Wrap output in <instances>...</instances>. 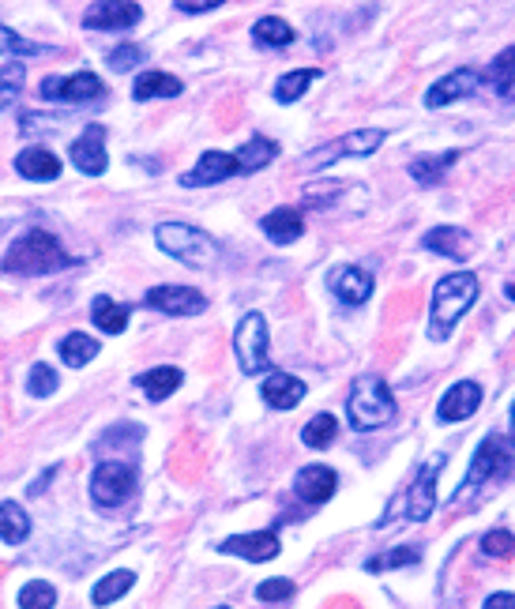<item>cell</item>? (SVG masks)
Instances as JSON below:
<instances>
[{"label":"cell","mask_w":515,"mask_h":609,"mask_svg":"<svg viewBox=\"0 0 515 609\" xmlns=\"http://www.w3.org/2000/svg\"><path fill=\"white\" fill-rule=\"evenodd\" d=\"M132 583H136V576H132L128 568L102 576L98 583H94V591H91L94 606H110V602H117V598H125V594L132 591Z\"/></svg>","instance_id":"34"},{"label":"cell","mask_w":515,"mask_h":609,"mask_svg":"<svg viewBox=\"0 0 515 609\" xmlns=\"http://www.w3.org/2000/svg\"><path fill=\"white\" fill-rule=\"evenodd\" d=\"M215 609H226V606H215Z\"/></svg>","instance_id":"48"},{"label":"cell","mask_w":515,"mask_h":609,"mask_svg":"<svg viewBox=\"0 0 515 609\" xmlns=\"http://www.w3.org/2000/svg\"><path fill=\"white\" fill-rule=\"evenodd\" d=\"M482 286L470 271H452L433 286V309H429V339L444 343L452 339V331L459 328V320L470 313V305L478 301Z\"/></svg>","instance_id":"1"},{"label":"cell","mask_w":515,"mask_h":609,"mask_svg":"<svg viewBox=\"0 0 515 609\" xmlns=\"http://www.w3.org/2000/svg\"><path fill=\"white\" fill-rule=\"evenodd\" d=\"M53 606H57V591L49 587L46 579H31L19 591V609H53Z\"/></svg>","instance_id":"37"},{"label":"cell","mask_w":515,"mask_h":609,"mask_svg":"<svg viewBox=\"0 0 515 609\" xmlns=\"http://www.w3.org/2000/svg\"><path fill=\"white\" fill-rule=\"evenodd\" d=\"M143 19V8L136 0H117V4H91L87 16H83V27L91 31H132Z\"/></svg>","instance_id":"15"},{"label":"cell","mask_w":515,"mask_h":609,"mask_svg":"<svg viewBox=\"0 0 515 609\" xmlns=\"http://www.w3.org/2000/svg\"><path fill=\"white\" fill-rule=\"evenodd\" d=\"M57 388H61L57 369H49V365H34L31 376H27V395H31V399H49Z\"/></svg>","instance_id":"39"},{"label":"cell","mask_w":515,"mask_h":609,"mask_svg":"<svg viewBox=\"0 0 515 609\" xmlns=\"http://www.w3.org/2000/svg\"><path fill=\"white\" fill-rule=\"evenodd\" d=\"M271 158H279V143L267 140V136H252L245 147L234 151V162H237V173H256L271 166Z\"/></svg>","instance_id":"27"},{"label":"cell","mask_w":515,"mask_h":609,"mask_svg":"<svg viewBox=\"0 0 515 609\" xmlns=\"http://www.w3.org/2000/svg\"><path fill=\"white\" fill-rule=\"evenodd\" d=\"M478 406H482V384L459 380V384L444 391V399L437 406V418L440 422H467L470 414H478Z\"/></svg>","instance_id":"17"},{"label":"cell","mask_w":515,"mask_h":609,"mask_svg":"<svg viewBox=\"0 0 515 609\" xmlns=\"http://www.w3.org/2000/svg\"><path fill=\"white\" fill-rule=\"evenodd\" d=\"M155 241L166 256H173L177 264L185 267H196V271H207V267H215L222 260L219 241L196 230V226H188V222H162L155 230Z\"/></svg>","instance_id":"4"},{"label":"cell","mask_w":515,"mask_h":609,"mask_svg":"<svg viewBox=\"0 0 515 609\" xmlns=\"http://www.w3.org/2000/svg\"><path fill=\"white\" fill-rule=\"evenodd\" d=\"M422 249L448 256V260H467L470 256V234L463 226H437L422 237Z\"/></svg>","instance_id":"21"},{"label":"cell","mask_w":515,"mask_h":609,"mask_svg":"<svg viewBox=\"0 0 515 609\" xmlns=\"http://www.w3.org/2000/svg\"><path fill=\"white\" fill-rule=\"evenodd\" d=\"M222 553H230V557H241V561H275L279 557V531H252V534H234V538H226L222 542Z\"/></svg>","instance_id":"16"},{"label":"cell","mask_w":515,"mask_h":609,"mask_svg":"<svg viewBox=\"0 0 515 609\" xmlns=\"http://www.w3.org/2000/svg\"><path fill=\"white\" fill-rule=\"evenodd\" d=\"M185 91V83L177 76H166V72H143L136 79V87L132 94L140 98V102H155V98H177V94Z\"/></svg>","instance_id":"30"},{"label":"cell","mask_w":515,"mask_h":609,"mask_svg":"<svg viewBox=\"0 0 515 609\" xmlns=\"http://www.w3.org/2000/svg\"><path fill=\"white\" fill-rule=\"evenodd\" d=\"M485 83L493 87V94H497L500 102H508V106H515V46H508L500 57H493V64L482 72Z\"/></svg>","instance_id":"23"},{"label":"cell","mask_w":515,"mask_h":609,"mask_svg":"<svg viewBox=\"0 0 515 609\" xmlns=\"http://www.w3.org/2000/svg\"><path fill=\"white\" fill-rule=\"evenodd\" d=\"M482 553L489 557V561H512L515 557V538H512V531H485L482 534Z\"/></svg>","instance_id":"38"},{"label":"cell","mask_w":515,"mask_h":609,"mask_svg":"<svg viewBox=\"0 0 515 609\" xmlns=\"http://www.w3.org/2000/svg\"><path fill=\"white\" fill-rule=\"evenodd\" d=\"M294 583L290 579H282V576H275V579H264L260 587H256V598L260 602H286V598H294Z\"/></svg>","instance_id":"43"},{"label":"cell","mask_w":515,"mask_h":609,"mask_svg":"<svg viewBox=\"0 0 515 609\" xmlns=\"http://www.w3.org/2000/svg\"><path fill=\"white\" fill-rule=\"evenodd\" d=\"M485 83V76L478 68H455L448 76H440L429 91H425V106L429 110H440V106H452L459 98H470Z\"/></svg>","instance_id":"11"},{"label":"cell","mask_w":515,"mask_h":609,"mask_svg":"<svg viewBox=\"0 0 515 609\" xmlns=\"http://www.w3.org/2000/svg\"><path fill=\"white\" fill-rule=\"evenodd\" d=\"M482 609H515V594H512V591L489 594V598L482 602Z\"/></svg>","instance_id":"45"},{"label":"cell","mask_w":515,"mask_h":609,"mask_svg":"<svg viewBox=\"0 0 515 609\" xmlns=\"http://www.w3.org/2000/svg\"><path fill=\"white\" fill-rule=\"evenodd\" d=\"M463 158V151H444V155H422L410 162V177L418 181L422 188H433L444 181V173L452 170L455 162Z\"/></svg>","instance_id":"26"},{"label":"cell","mask_w":515,"mask_h":609,"mask_svg":"<svg viewBox=\"0 0 515 609\" xmlns=\"http://www.w3.org/2000/svg\"><path fill=\"white\" fill-rule=\"evenodd\" d=\"M373 275L365 271V267H354V264H339L328 271V290L343 305H365L369 297H373Z\"/></svg>","instance_id":"14"},{"label":"cell","mask_w":515,"mask_h":609,"mask_svg":"<svg viewBox=\"0 0 515 609\" xmlns=\"http://www.w3.org/2000/svg\"><path fill=\"white\" fill-rule=\"evenodd\" d=\"M504 294H508V297L515 301V282H508V290H504Z\"/></svg>","instance_id":"46"},{"label":"cell","mask_w":515,"mask_h":609,"mask_svg":"<svg viewBox=\"0 0 515 609\" xmlns=\"http://www.w3.org/2000/svg\"><path fill=\"white\" fill-rule=\"evenodd\" d=\"M143 61H147V49L136 46V42H125V46L110 49V57H106V64H110L113 72H128V68H140Z\"/></svg>","instance_id":"41"},{"label":"cell","mask_w":515,"mask_h":609,"mask_svg":"<svg viewBox=\"0 0 515 609\" xmlns=\"http://www.w3.org/2000/svg\"><path fill=\"white\" fill-rule=\"evenodd\" d=\"M260 226H264V234L271 237L275 245H290V241H297V237L305 234V219H301L297 207H275Z\"/></svg>","instance_id":"24"},{"label":"cell","mask_w":515,"mask_h":609,"mask_svg":"<svg viewBox=\"0 0 515 609\" xmlns=\"http://www.w3.org/2000/svg\"><path fill=\"white\" fill-rule=\"evenodd\" d=\"M0 53H12V57H42L46 46H38L31 38H23V34L8 31L4 23H0Z\"/></svg>","instance_id":"40"},{"label":"cell","mask_w":515,"mask_h":609,"mask_svg":"<svg viewBox=\"0 0 515 609\" xmlns=\"http://www.w3.org/2000/svg\"><path fill=\"white\" fill-rule=\"evenodd\" d=\"M19 87H23V64H8L0 68V110H8L19 98Z\"/></svg>","instance_id":"42"},{"label":"cell","mask_w":515,"mask_h":609,"mask_svg":"<svg viewBox=\"0 0 515 609\" xmlns=\"http://www.w3.org/2000/svg\"><path fill=\"white\" fill-rule=\"evenodd\" d=\"M444 467L440 459H433L429 467H422V474H418V482L406 489L403 500H395L391 508H403V516L410 519V523H422V519L433 516V508H437V470Z\"/></svg>","instance_id":"10"},{"label":"cell","mask_w":515,"mask_h":609,"mask_svg":"<svg viewBox=\"0 0 515 609\" xmlns=\"http://www.w3.org/2000/svg\"><path fill=\"white\" fill-rule=\"evenodd\" d=\"M16 170L27 181H53V177H61V158L49 147H27V151H19Z\"/></svg>","instance_id":"22"},{"label":"cell","mask_w":515,"mask_h":609,"mask_svg":"<svg viewBox=\"0 0 515 609\" xmlns=\"http://www.w3.org/2000/svg\"><path fill=\"white\" fill-rule=\"evenodd\" d=\"M147 305L166 316H200L207 309V297L200 290H192V286H151Z\"/></svg>","instance_id":"13"},{"label":"cell","mask_w":515,"mask_h":609,"mask_svg":"<svg viewBox=\"0 0 515 609\" xmlns=\"http://www.w3.org/2000/svg\"><path fill=\"white\" fill-rule=\"evenodd\" d=\"M31 538V516L19 508L16 500H0V542L19 546Z\"/></svg>","instance_id":"28"},{"label":"cell","mask_w":515,"mask_h":609,"mask_svg":"<svg viewBox=\"0 0 515 609\" xmlns=\"http://www.w3.org/2000/svg\"><path fill=\"white\" fill-rule=\"evenodd\" d=\"M98 350H102V343L91 339L87 331H72V335H64L61 339V361L68 365V369H83V365H91V361L98 358Z\"/></svg>","instance_id":"29"},{"label":"cell","mask_w":515,"mask_h":609,"mask_svg":"<svg viewBox=\"0 0 515 609\" xmlns=\"http://www.w3.org/2000/svg\"><path fill=\"white\" fill-rule=\"evenodd\" d=\"M305 380H297V376L290 373H279V369H271V373L264 376V388H260V395H264V403L271 406V410H294L301 399H305Z\"/></svg>","instance_id":"20"},{"label":"cell","mask_w":515,"mask_h":609,"mask_svg":"<svg viewBox=\"0 0 515 609\" xmlns=\"http://www.w3.org/2000/svg\"><path fill=\"white\" fill-rule=\"evenodd\" d=\"M76 264V256L64 249L61 241L46 230H27L23 237L12 241V249L4 252V271L8 275H53L64 267Z\"/></svg>","instance_id":"2"},{"label":"cell","mask_w":515,"mask_h":609,"mask_svg":"<svg viewBox=\"0 0 515 609\" xmlns=\"http://www.w3.org/2000/svg\"><path fill=\"white\" fill-rule=\"evenodd\" d=\"M42 94L49 102H64V106H91L98 98H106V83L94 72H76V76H49L42 83Z\"/></svg>","instance_id":"9"},{"label":"cell","mask_w":515,"mask_h":609,"mask_svg":"<svg viewBox=\"0 0 515 609\" xmlns=\"http://www.w3.org/2000/svg\"><path fill=\"white\" fill-rule=\"evenodd\" d=\"M316 79H320V68H294V72H286V76H279V83H275V102L290 106L297 98H305V91L313 87Z\"/></svg>","instance_id":"31"},{"label":"cell","mask_w":515,"mask_h":609,"mask_svg":"<svg viewBox=\"0 0 515 609\" xmlns=\"http://www.w3.org/2000/svg\"><path fill=\"white\" fill-rule=\"evenodd\" d=\"M252 38H256V46L282 49V46H290L297 34H294V27H290L286 19L264 16V19H256V27H252Z\"/></svg>","instance_id":"32"},{"label":"cell","mask_w":515,"mask_h":609,"mask_svg":"<svg viewBox=\"0 0 515 609\" xmlns=\"http://www.w3.org/2000/svg\"><path fill=\"white\" fill-rule=\"evenodd\" d=\"M422 561V549L418 546H399L384 553V557H373L365 561V572H391V568H403V564H418Z\"/></svg>","instance_id":"36"},{"label":"cell","mask_w":515,"mask_h":609,"mask_svg":"<svg viewBox=\"0 0 515 609\" xmlns=\"http://www.w3.org/2000/svg\"><path fill=\"white\" fill-rule=\"evenodd\" d=\"M136 493V467L132 463H98L91 474V500L98 508H117Z\"/></svg>","instance_id":"8"},{"label":"cell","mask_w":515,"mask_h":609,"mask_svg":"<svg viewBox=\"0 0 515 609\" xmlns=\"http://www.w3.org/2000/svg\"><path fill=\"white\" fill-rule=\"evenodd\" d=\"M512 467H515L512 444L500 437H485L482 444H478L474 459H470V470H467V478H463V485H459V493H455V504L478 497L485 485H497L500 478H508Z\"/></svg>","instance_id":"5"},{"label":"cell","mask_w":515,"mask_h":609,"mask_svg":"<svg viewBox=\"0 0 515 609\" xmlns=\"http://www.w3.org/2000/svg\"><path fill=\"white\" fill-rule=\"evenodd\" d=\"M72 166L87 177H102L110 158H106V125H87L72 143Z\"/></svg>","instance_id":"12"},{"label":"cell","mask_w":515,"mask_h":609,"mask_svg":"<svg viewBox=\"0 0 515 609\" xmlns=\"http://www.w3.org/2000/svg\"><path fill=\"white\" fill-rule=\"evenodd\" d=\"M234 354H237L241 373H249V376L271 373V358H267V320L260 313H245L237 320Z\"/></svg>","instance_id":"6"},{"label":"cell","mask_w":515,"mask_h":609,"mask_svg":"<svg viewBox=\"0 0 515 609\" xmlns=\"http://www.w3.org/2000/svg\"><path fill=\"white\" fill-rule=\"evenodd\" d=\"M384 140H388L384 128H354V132H346L339 140L316 147L313 155L305 158V166H309V170H324V166L339 162V158H369L373 151L384 147Z\"/></svg>","instance_id":"7"},{"label":"cell","mask_w":515,"mask_h":609,"mask_svg":"<svg viewBox=\"0 0 515 609\" xmlns=\"http://www.w3.org/2000/svg\"><path fill=\"white\" fill-rule=\"evenodd\" d=\"M335 433H339V422H335L331 414H316V418L305 422L301 440H305V448H328L331 440H335Z\"/></svg>","instance_id":"35"},{"label":"cell","mask_w":515,"mask_h":609,"mask_svg":"<svg viewBox=\"0 0 515 609\" xmlns=\"http://www.w3.org/2000/svg\"><path fill=\"white\" fill-rule=\"evenodd\" d=\"M512 425H515V403H512Z\"/></svg>","instance_id":"47"},{"label":"cell","mask_w":515,"mask_h":609,"mask_svg":"<svg viewBox=\"0 0 515 609\" xmlns=\"http://www.w3.org/2000/svg\"><path fill=\"white\" fill-rule=\"evenodd\" d=\"M346 414H350V425L358 433H373V429H384V425L395 422V395H391L388 380L376 373H361L350 384Z\"/></svg>","instance_id":"3"},{"label":"cell","mask_w":515,"mask_h":609,"mask_svg":"<svg viewBox=\"0 0 515 609\" xmlns=\"http://www.w3.org/2000/svg\"><path fill=\"white\" fill-rule=\"evenodd\" d=\"M335 489H339V474L331 467L313 463V467L297 470V478H294L297 500H305V504H328V500L335 497Z\"/></svg>","instance_id":"18"},{"label":"cell","mask_w":515,"mask_h":609,"mask_svg":"<svg viewBox=\"0 0 515 609\" xmlns=\"http://www.w3.org/2000/svg\"><path fill=\"white\" fill-rule=\"evenodd\" d=\"M234 173H237L234 155H226V151H207V155H200V162H196L192 170L181 173V188L219 185V181H226V177H234Z\"/></svg>","instance_id":"19"},{"label":"cell","mask_w":515,"mask_h":609,"mask_svg":"<svg viewBox=\"0 0 515 609\" xmlns=\"http://www.w3.org/2000/svg\"><path fill=\"white\" fill-rule=\"evenodd\" d=\"M136 384L147 391L151 403H162V399H170L173 391L185 384V373L173 369V365H158V369H147V373L136 376Z\"/></svg>","instance_id":"25"},{"label":"cell","mask_w":515,"mask_h":609,"mask_svg":"<svg viewBox=\"0 0 515 609\" xmlns=\"http://www.w3.org/2000/svg\"><path fill=\"white\" fill-rule=\"evenodd\" d=\"M91 316L94 324H98V331H106V335H121V331L128 328V309L117 305V301H110V297H94Z\"/></svg>","instance_id":"33"},{"label":"cell","mask_w":515,"mask_h":609,"mask_svg":"<svg viewBox=\"0 0 515 609\" xmlns=\"http://www.w3.org/2000/svg\"><path fill=\"white\" fill-rule=\"evenodd\" d=\"M173 8H181V12H188V16H200V12L222 8V0H173Z\"/></svg>","instance_id":"44"}]
</instances>
